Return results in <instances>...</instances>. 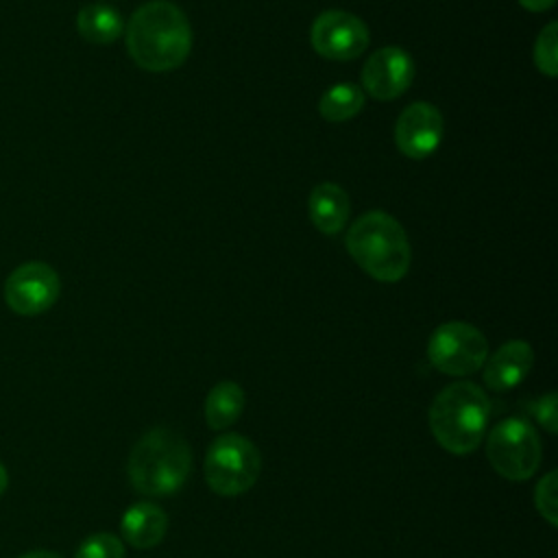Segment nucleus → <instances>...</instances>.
<instances>
[{"label": "nucleus", "instance_id": "f257e3e1", "mask_svg": "<svg viewBox=\"0 0 558 558\" xmlns=\"http://www.w3.org/2000/svg\"><path fill=\"white\" fill-rule=\"evenodd\" d=\"M126 50L148 72L179 68L192 50V28L185 13L168 0L142 4L129 20Z\"/></svg>", "mask_w": 558, "mask_h": 558}, {"label": "nucleus", "instance_id": "f03ea898", "mask_svg": "<svg viewBox=\"0 0 558 558\" xmlns=\"http://www.w3.org/2000/svg\"><path fill=\"white\" fill-rule=\"evenodd\" d=\"M192 471L187 440L170 427L148 429L129 453V482L146 497H168L183 488Z\"/></svg>", "mask_w": 558, "mask_h": 558}, {"label": "nucleus", "instance_id": "7ed1b4c3", "mask_svg": "<svg viewBox=\"0 0 558 558\" xmlns=\"http://www.w3.org/2000/svg\"><path fill=\"white\" fill-rule=\"evenodd\" d=\"M490 401L486 392L473 381H453L445 386L429 405V429L436 442L453 453H473L488 427Z\"/></svg>", "mask_w": 558, "mask_h": 558}, {"label": "nucleus", "instance_id": "20e7f679", "mask_svg": "<svg viewBox=\"0 0 558 558\" xmlns=\"http://www.w3.org/2000/svg\"><path fill=\"white\" fill-rule=\"evenodd\" d=\"M347 251L377 281L395 283L405 277L412 259L403 227L386 211L362 214L347 233Z\"/></svg>", "mask_w": 558, "mask_h": 558}, {"label": "nucleus", "instance_id": "39448f33", "mask_svg": "<svg viewBox=\"0 0 558 558\" xmlns=\"http://www.w3.org/2000/svg\"><path fill=\"white\" fill-rule=\"evenodd\" d=\"M262 473V453L246 436L227 432L207 447L203 475L211 493L235 497L251 490Z\"/></svg>", "mask_w": 558, "mask_h": 558}, {"label": "nucleus", "instance_id": "423d86ee", "mask_svg": "<svg viewBox=\"0 0 558 558\" xmlns=\"http://www.w3.org/2000/svg\"><path fill=\"white\" fill-rule=\"evenodd\" d=\"M486 460L504 480H530L543 460L538 432L523 416H508L499 421L486 436Z\"/></svg>", "mask_w": 558, "mask_h": 558}, {"label": "nucleus", "instance_id": "0eeeda50", "mask_svg": "<svg viewBox=\"0 0 558 558\" xmlns=\"http://www.w3.org/2000/svg\"><path fill=\"white\" fill-rule=\"evenodd\" d=\"M488 357L486 336L462 320H449L434 329L427 342L429 364L451 377H464L484 366Z\"/></svg>", "mask_w": 558, "mask_h": 558}, {"label": "nucleus", "instance_id": "6e6552de", "mask_svg": "<svg viewBox=\"0 0 558 558\" xmlns=\"http://www.w3.org/2000/svg\"><path fill=\"white\" fill-rule=\"evenodd\" d=\"M61 292L59 275L44 262L17 266L4 281V303L20 316H37L50 310Z\"/></svg>", "mask_w": 558, "mask_h": 558}, {"label": "nucleus", "instance_id": "1a4fd4ad", "mask_svg": "<svg viewBox=\"0 0 558 558\" xmlns=\"http://www.w3.org/2000/svg\"><path fill=\"white\" fill-rule=\"evenodd\" d=\"M368 39L371 35L366 24L357 15L340 9L320 13L310 31L312 48L331 61H349L360 57L366 50Z\"/></svg>", "mask_w": 558, "mask_h": 558}, {"label": "nucleus", "instance_id": "9d476101", "mask_svg": "<svg viewBox=\"0 0 558 558\" xmlns=\"http://www.w3.org/2000/svg\"><path fill=\"white\" fill-rule=\"evenodd\" d=\"M414 78L412 57L397 48L384 46L375 50L362 68V85L375 100H395L399 98Z\"/></svg>", "mask_w": 558, "mask_h": 558}, {"label": "nucleus", "instance_id": "9b49d317", "mask_svg": "<svg viewBox=\"0 0 558 558\" xmlns=\"http://www.w3.org/2000/svg\"><path fill=\"white\" fill-rule=\"evenodd\" d=\"M442 140V116L429 102L408 105L395 124V144L410 159L429 157Z\"/></svg>", "mask_w": 558, "mask_h": 558}, {"label": "nucleus", "instance_id": "f8f14e48", "mask_svg": "<svg viewBox=\"0 0 558 558\" xmlns=\"http://www.w3.org/2000/svg\"><path fill=\"white\" fill-rule=\"evenodd\" d=\"M534 364V351L525 340H510L501 344L484 362L482 379L495 392H506L517 388Z\"/></svg>", "mask_w": 558, "mask_h": 558}, {"label": "nucleus", "instance_id": "ddd939ff", "mask_svg": "<svg viewBox=\"0 0 558 558\" xmlns=\"http://www.w3.org/2000/svg\"><path fill=\"white\" fill-rule=\"evenodd\" d=\"M168 530V514L153 501H137L129 506L120 519L122 538L135 549H150L159 545Z\"/></svg>", "mask_w": 558, "mask_h": 558}, {"label": "nucleus", "instance_id": "4468645a", "mask_svg": "<svg viewBox=\"0 0 558 558\" xmlns=\"http://www.w3.org/2000/svg\"><path fill=\"white\" fill-rule=\"evenodd\" d=\"M310 220L312 225L325 233V235H336L342 231L347 225L351 205H349V194L338 185V183H318L312 194H310Z\"/></svg>", "mask_w": 558, "mask_h": 558}, {"label": "nucleus", "instance_id": "2eb2a0df", "mask_svg": "<svg viewBox=\"0 0 558 558\" xmlns=\"http://www.w3.org/2000/svg\"><path fill=\"white\" fill-rule=\"evenodd\" d=\"M244 403H246V395L240 384L231 379L218 381L205 397L203 412H205L207 427L214 432H222L231 427L240 418Z\"/></svg>", "mask_w": 558, "mask_h": 558}, {"label": "nucleus", "instance_id": "dca6fc26", "mask_svg": "<svg viewBox=\"0 0 558 558\" xmlns=\"http://www.w3.org/2000/svg\"><path fill=\"white\" fill-rule=\"evenodd\" d=\"M76 28L85 41L105 46L122 35L124 22L113 7L87 4L76 15Z\"/></svg>", "mask_w": 558, "mask_h": 558}, {"label": "nucleus", "instance_id": "f3484780", "mask_svg": "<svg viewBox=\"0 0 558 558\" xmlns=\"http://www.w3.org/2000/svg\"><path fill=\"white\" fill-rule=\"evenodd\" d=\"M364 107V92L353 83H338L329 87L318 102V111L329 122H344Z\"/></svg>", "mask_w": 558, "mask_h": 558}, {"label": "nucleus", "instance_id": "a211bd4d", "mask_svg": "<svg viewBox=\"0 0 558 558\" xmlns=\"http://www.w3.org/2000/svg\"><path fill=\"white\" fill-rule=\"evenodd\" d=\"M534 63L545 76H556L558 72V24L549 22L536 37Z\"/></svg>", "mask_w": 558, "mask_h": 558}, {"label": "nucleus", "instance_id": "6ab92c4d", "mask_svg": "<svg viewBox=\"0 0 558 558\" xmlns=\"http://www.w3.org/2000/svg\"><path fill=\"white\" fill-rule=\"evenodd\" d=\"M534 506L538 514L551 525H558V473L547 471L534 488Z\"/></svg>", "mask_w": 558, "mask_h": 558}, {"label": "nucleus", "instance_id": "aec40b11", "mask_svg": "<svg viewBox=\"0 0 558 558\" xmlns=\"http://www.w3.org/2000/svg\"><path fill=\"white\" fill-rule=\"evenodd\" d=\"M74 558H124V543L109 532H98L87 536Z\"/></svg>", "mask_w": 558, "mask_h": 558}, {"label": "nucleus", "instance_id": "412c9836", "mask_svg": "<svg viewBox=\"0 0 558 558\" xmlns=\"http://www.w3.org/2000/svg\"><path fill=\"white\" fill-rule=\"evenodd\" d=\"M530 412L547 434L558 432V395L556 392H547L536 401H532Z\"/></svg>", "mask_w": 558, "mask_h": 558}, {"label": "nucleus", "instance_id": "4be33fe9", "mask_svg": "<svg viewBox=\"0 0 558 558\" xmlns=\"http://www.w3.org/2000/svg\"><path fill=\"white\" fill-rule=\"evenodd\" d=\"M556 0H519V4L527 11H534V13H541V11H547L554 7Z\"/></svg>", "mask_w": 558, "mask_h": 558}, {"label": "nucleus", "instance_id": "5701e85b", "mask_svg": "<svg viewBox=\"0 0 558 558\" xmlns=\"http://www.w3.org/2000/svg\"><path fill=\"white\" fill-rule=\"evenodd\" d=\"M20 558H61V556L54 554V551H48V549H35V551L22 554Z\"/></svg>", "mask_w": 558, "mask_h": 558}, {"label": "nucleus", "instance_id": "b1692460", "mask_svg": "<svg viewBox=\"0 0 558 558\" xmlns=\"http://www.w3.org/2000/svg\"><path fill=\"white\" fill-rule=\"evenodd\" d=\"M7 486H9V471H7V466L0 462V495L7 490Z\"/></svg>", "mask_w": 558, "mask_h": 558}]
</instances>
